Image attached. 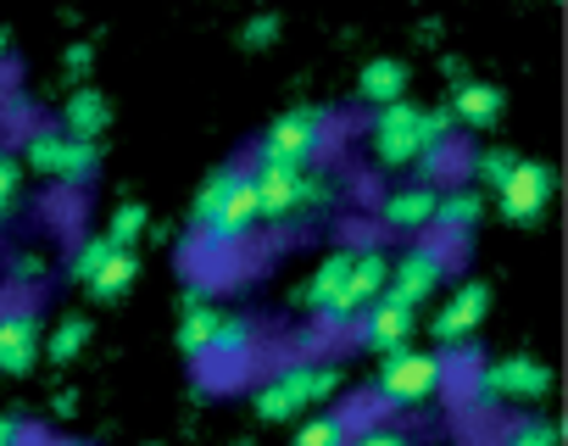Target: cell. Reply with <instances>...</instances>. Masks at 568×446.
I'll return each mask as SVG.
<instances>
[{
  "label": "cell",
  "mask_w": 568,
  "mask_h": 446,
  "mask_svg": "<svg viewBox=\"0 0 568 446\" xmlns=\"http://www.w3.org/2000/svg\"><path fill=\"white\" fill-rule=\"evenodd\" d=\"M452 140V112L446 107H413V101H396V107H379L374 123H368V151L379 168H407L418 162L424 151L446 145Z\"/></svg>",
  "instance_id": "1"
},
{
  "label": "cell",
  "mask_w": 568,
  "mask_h": 446,
  "mask_svg": "<svg viewBox=\"0 0 568 446\" xmlns=\"http://www.w3.org/2000/svg\"><path fill=\"white\" fill-rule=\"evenodd\" d=\"M335 385H341V368H335V363L291 357V363H278V368L256 385L251 407H256V418H267V424H278V418H302L313 402L335 396Z\"/></svg>",
  "instance_id": "2"
},
{
  "label": "cell",
  "mask_w": 568,
  "mask_h": 446,
  "mask_svg": "<svg viewBox=\"0 0 568 446\" xmlns=\"http://www.w3.org/2000/svg\"><path fill=\"white\" fill-rule=\"evenodd\" d=\"M335 123L329 112L318 107H291V112H278L267 129H262V145H256V162L262 168H313L329 145Z\"/></svg>",
  "instance_id": "3"
},
{
  "label": "cell",
  "mask_w": 568,
  "mask_h": 446,
  "mask_svg": "<svg viewBox=\"0 0 568 446\" xmlns=\"http://www.w3.org/2000/svg\"><path fill=\"white\" fill-rule=\"evenodd\" d=\"M335 190L329 179H318L313 168H251V201H256V223H278L302 206H324Z\"/></svg>",
  "instance_id": "4"
},
{
  "label": "cell",
  "mask_w": 568,
  "mask_h": 446,
  "mask_svg": "<svg viewBox=\"0 0 568 446\" xmlns=\"http://www.w3.org/2000/svg\"><path fill=\"white\" fill-rule=\"evenodd\" d=\"M446 374H452V357L446 352H418V346H402V352H390L385 363H379V396L390 402V407H418V402H429L440 385H446Z\"/></svg>",
  "instance_id": "5"
},
{
  "label": "cell",
  "mask_w": 568,
  "mask_h": 446,
  "mask_svg": "<svg viewBox=\"0 0 568 446\" xmlns=\"http://www.w3.org/2000/svg\"><path fill=\"white\" fill-rule=\"evenodd\" d=\"M18 162L34 168V173H45V179L84 184V179L101 168V145H95V140H73L68 129H34Z\"/></svg>",
  "instance_id": "6"
},
{
  "label": "cell",
  "mask_w": 568,
  "mask_h": 446,
  "mask_svg": "<svg viewBox=\"0 0 568 446\" xmlns=\"http://www.w3.org/2000/svg\"><path fill=\"white\" fill-rule=\"evenodd\" d=\"M385 285H390V252H385V246H357L352 274H346V291H341V302H335L318 324H324V330H346V324H357V318L385 296Z\"/></svg>",
  "instance_id": "7"
},
{
  "label": "cell",
  "mask_w": 568,
  "mask_h": 446,
  "mask_svg": "<svg viewBox=\"0 0 568 446\" xmlns=\"http://www.w3.org/2000/svg\"><path fill=\"white\" fill-rule=\"evenodd\" d=\"M440 280H446V246L418 241V246H407V252L390 257V285H385V296H396L402 307H424Z\"/></svg>",
  "instance_id": "8"
},
{
  "label": "cell",
  "mask_w": 568,
  "mask_h": 446,
  "mask_svg": "<svg viewBox=\"0 0 568 446\" xmlns=\"http://www.w3.org/2000/svg\"><path fill=\"white\" fill-rule=\"evenodd\" d=\"M251 230H256V201H251V168H245V173L234 179V190L223 195V206L212 212V223L195 235V246H201L206 257H223V252L245 246Z\"/></svg>",
  "instance_id": "9"
},
{
  "label": "cell",
  "mask_w": 568,
  "mask_h": 446,
  "mask_svg": "<svg viewBox=\"0 0 568 446\" xmlns=\"http://www.w3.org/2000/svg\"><path fill=\"white\" fill-rule=\"evenodd\" d=\"M485 313H490V285H485V280H463V285L429 313L435 352H440V346H463L468 335H479Z\"/></svg>",
  "instance_id": "10"
},
{
  "label": "cell",
  "mask_w": 568,
  "mask_h": 446,
  "mask_svg": "<svg viewBox=\"0 0 568 446\" xmlns=\"http://www.w3.org/2000/svg\"><path fill=\"white\" fill-rule=\"evenodd\" d=\"M479 391L496 402H540L551 391V368L540 357H496L490 368H479Z\"/></svg>",
  "instance_id": "11"
},
{
  "label": "cell",
  "mask_w": 568,
  "mask_h": 446,
  "mask_svg": "<svg viewBox=\"0 0 568 446\" xmlns=\"http://www.w3.org/2000/svg\"><path fill=\"white\" fill-rule=\"evenodd\" d=\"M551 168L546 162H518L513 168V179L496 190V201H501V217L507 223H540V212H546V201H551Z\"/></svg>",
  "instance_id": "12"
},
{
  "label": "cell",
  "mask_w": 568,
  "mask_h": 446,
  "mask_svg": "<svg viewBox=\"0 0 568 446\" xmlns=\"http://www.w3.org/2000/svg\"><path fill=\"white\" fill-rule=\"evenodd\" d=\"M413 330H418V307H402L396 296H379V302L357 318V341H363L368 352H379V357L402 352V346L413 341Z\"/></svg>",
  "instance_id": "13"
},
{
  "label": "cell",
  "mask_w": 568,
  "mask_h": 446,
  "mask_svg": "<svg viewBox=\"0 0 568 446\" xmlns=\"http://www.w3.org/2000/svg\"><path fill=\"white\" fill-rule=\"evenodd\" d=\"M435 201L440 190L429 179H413V184H396L385 201H379V223L396 235H418V230H435Z\"/></svg>",
  "instance_id": "14"
},
{
  "label": "cell",
  "mask_w": 568,
  "mask_h": 446,
  "mask_svg": "<svg viewBox=\"0 0 568 446\" xmlns=\"http://www.w3.org/2000/svg\"><path fill=\"white\" fill-rule=\"evenodd\" d=\"M40 357V318L29 307L0 313V374H29Z\"/></svg>",
  "instance_id": "15"
},
{
  "label": "cell",
  "mask_w": 568,
  "mask_h": 446,
  "mask_svg": "<svg viewBox=\"0 0 568 446\" xmlns=\"http://www.w3.org/2000/svg\"><path fill=\"white\" fill-rule=\"evenodd\" d=\"M501 107H507V95L490 79H457L452 84V101H446L452 123H463V129H490L501 118Z\"/></svg>",
  "instance_id": "16"
},
{
  "label": "cell",
  "mask_w": 568,
  "mask_h": 446,
  "mask_svg": "<svg viewBox=\"0 0 568 446\" xmlns=\"http://www.w3.org/2000/svg\"><path fill=\"white\" fill-rule=\"evenodd\" d=\"M352 257H357V246H341V252H329L318 268H313V280H307V291L296 296V302H307L318 318L341 302V291H346V274H352Z\"/></svg>",
  "instance_id": "17"
},
{
  "label": "cell",
  "mask_w": 568,
  "mask_h": 446,
  "mask_svg": "<svg viewBox=\"0 0 568 446\" xmlns=\"http://www.w3.org/2000/svg\"><path fill=\"white\" fill-rule=\"evenodd\" d=\"M256 352V324L245 318V313H217V324H212V341H206V357L201 363H245Z\"/></svg>",
  "instance_id": "18"
},
{
  "label": "cell",
  "mask_w": 568,
  "mask_h": 446,
  "mask_svg": "<svg viewBox=\"0 0 568 446\" xmlns=\"http://www.w3.org/2000/svg\"><path fill=\"white\" fill-rule=\"evenodd\" d=\"M357 95H363L374 112L407 101V62H396V57H374V62L357 73Z\"/></svg>",
  "instance_id": "19"
},
{
  "label": "cell",
  "mask_w": 568,
  "mask_h": 446,
  "mask_svg": "<svg viewBox=\"0 0 568 446\" xmlns=\"http://www.w3.org/2000/svg\"><path fill=\"white\" fill-rule=\"evenodd\" d=\"M106 123H112L106 95H101V90H90V84H79V90L68 95V107H62V129H68L73 140H95V145H101Z\"/></svg>",
  "instance_id": "20"
},
{
  "label": "cell",
  "mask_w": 568,
  "mask_h": 446,
  "mask_svg": "<svg viewBox=\"0 0 568 446\" xmlns=\"http://www.w3.org/2000/svg\"><path fill=\"white\" fill-rule=\"evenodd\" d=\"M479 217H485V195H479L474 184L440 190V201H435V230H452V235H463V230H474Z\"/></svg>",
  "instance_id": "21"
},
{
  "label": "cell",
  "mask_w": 568,
  "mask_h": 446,
  "mask_svg": "<svg viewBox=\"0 0 568 446\" xmlns=\"http://www.w3.org/2000/svg\"><path fill=\"white\" fill-rule=\"evenodd\" d=\"M240 173H245L240 162H223V168H212V173L201 179V190H195V201H190V230H195V235L212 223V212L223 206V195L234 190V179H240Z\"/></svg>",
  "instance_id": "22"
},
{
  "label": "cell",
  "mask_w": 568,
  "mask_h": 446,
  "mask_svg": "<svg viewBox=\"0 0 568 446\" xmlns=\"http://www.w3.org/2000/svg\"><path fill=\"white\" fill-rule=\"evenodd\" d=\"M134 280H140V257H134V252H112V257L101 263V274H95L84 291H90L95 302H118Z\"/></svg>",
  "instance_id": "23"
},
{
  "label": "cell",
  "mask_w": 568,
  "mask_h": 446,
  "mask_svg": "<svg viewBox=\"0 0 568 446\" xmlns=\"http://www.w3.org/2000/svg\"><path fill=\"white\" fill-rule=\"evenodd\" d=\"M217 313L223 307H212V302H201V307H184V318H179V352L184 357H206V341H212V324H217Z\"/></svg>",
  "instance_id": "24"
},
{
  "label": "cell",
  "mask_w": 568,
  "mask_h": 446,
  "mask_svg": "<svg viewBox=\"0 0 568 446\" xmlns=\"http://www.w3.org/2000/svg\"><path fill=\"white\" fill-rule=\"evenodd\" d=\"M84 341H90V318H79V313H68L57 330H51V341H40V352L51 357V363H73L79 352H84Z\"/></svg>",
  "instance_id": "25"
},
{
  "label": "cell",
  "mask_w": 568,
  "mask_h": 446,
  "mask_svg": "<svg viewBox=\"0 0 568 446\" xmlns=\"http://www.w3.org/2000/svg\"><path fill=\"white\" fill-rule=\"evenodd\" d=\"M346 440H352V418L346 413H318L296 429L291 446H346Z\"/></svg>",
  "instance_id": "26"
},
{
  "label": "cell",
  "mask_w": 568,
  "mask_h": 446,
  "mask_svg": "<svg viewBox=\"0 0 568 446\" xmlns=\"http://www.w3.org/2000/svg\"><path fill=\"white\" fill-rule=\"evenodd\" d=\"M518 162H524V156H518L513 145H490V151H479V156H474V179H479V190H501V184L513 179Z\"/></svg>",
  "instance_id": "27"
},
{
  "label": "cell",
  "mask_w": 568,
  "mask_h": 446,
  "mask_svg": "<svg viewBox=\"0 0 568 446\" xmlns=\"http://www.w3.org/2000/svg\"><path fill=\"white\" fill-rule=\"evenodd\" d=\"M140 235H145V206H140V201H123V206L112 212V223H106V241H112L118 252H134Z\"/></svg>",
  "instance_id": "28"
},
{
  "label": "cell",
  "mask_w": 568,
  "mask_h": 446,
  "mask_svg": "<svg viewBox=\"0 0 568 446\" xmlns=\"http://www.w3.org/2000/svg\"><path fill=\"white\" fill-rule=\"evenodd\" d=\"M501 446H557V424H551V418H540V413L513 418V424H507V435H501Z\"/></svg>",
  "instance_id": "29"
},
{
  "label": "cell",
  "mask_w": 568,
  "mask_h": 446,
  "mask_svg": "<svg viewBox=\"0 0 568 446\" xmlns=\"http://www.w3.org/2000/svg\"><path fill=\"white\" fill-rule=\"evenodd\" d=\"M112 252H118V246H112V241H106V235H95V241H84V246H79V252H73V268H68V274H73V280H79V285H90V280H95V274H101V263H106V257H112Z\"/></svg>",
  "instance_id": "30"
},
{
  "label": "cell",
  "mask_w": 568,
  "mask_h": 446,
  "mask_svg": "<svg viewBox=\"0 0 568 446\" xmlns=\"http://www.w3.org/2000/svg\"><path fill=\"white\" fill-rule=\"evenodd\" d=\"M18 195H23V162L12 151H0V217L18 206Z\"/></svg>",
  "instance_id": "31"
},
{
  "label": "cell",
  "mask_w": 568,
  "mask_h": 446,
  "mask_svg": "<svg viewBox=\"0 0 568 446\" xmlns=\"http://www.w3.org/2000/svg\"><path fill=\"white\" fill-rule=\"evenodd\" d=\"M240 40H245L251 51H262V45H273V40H278V18H273V12H262V18H251V23L240 29Z\"/></svg>",
  "instance_id": "32"
},
{
  "label": "cell",
  "mask_w": 568,
  "mask_h": 446,
  "mask_svg": "<svg viewBox=\"0 0 568 446\" xmlns=\"http://www.w3.org/2000/svg\"><path fill=\"white\" fill-rule=\"evenodd\" d=\"M346 446H413L402 429H390V424H368V429H357Z\"/></svg>",
  "instance_id": "33"
},
{
  "label": "cell",
  "mask_w": 568,
  "mask_h": 446,
  "mask_svg": "<svg viewBox=\"0 0 568 446\" xmlns=\"http://www.w3.org/2000/svg\"><path fill=\"white\" fill-rule=\"evenodd\" d=\"M12 280H23V285L34 280V285H40V280H45V252H18V263H12Z\"/></svg>",
  "instance_id": "34"
},
{
  "label": "cell",
  "mask_w": 568,
  "mask_h": 446,
  "mask_svg": "<svg viewBox=\"0 0 568 446\" xmlns=\"http://www.w3.org/2000/svg\"><path fill=\"white\" fill-rule=\"evenodd\" d=\"M0 446H23V424L12 413H0Z\"/></svg>",
  "instance_id": "35"
},
{
  "label": "cell",
  "mask_w": 568,
  "mask_h": 446,
  "mask_svg": "<svg viewBox=\"0 0 568 446\" xmlns=\"http://www.w3.org/2000/svg\"><path fill=\"white\" fill-rule=\"evenodd\" d=\"M90 62H95V51H90V45H68V73H84Z\"/></svg>",
  "instance_id": "36"
},
{
  "label": "cell",
  "mask_w": 568,
  "mask_h": 446,
  "mask_svg": "<svg viewBox=\"0 0 568 446\" xmlns=\"http://www.w3.org/2000/svg\"><path fill=\"white\" fill-rule=\"evenodd\" d=\"M7 57H12V34H7V29H0V62H7Z\"/></svg>",
  "instance_id": "37"
},
{
  "label": "cell",
  "mask_w": 568,
  "mask_h": 446,
  "mask_svg": "<svg viewBox=\"0 0 568 446\" xmlns=\"http://www.w3.org/2000/svg\"><path fill=\"white\" fill-rule=\"evenodd\" d=\"M40 446H84V440H68V435H62V440H40Z\"/></svg>",
  "instance_id": "38"
}]
</instances>
